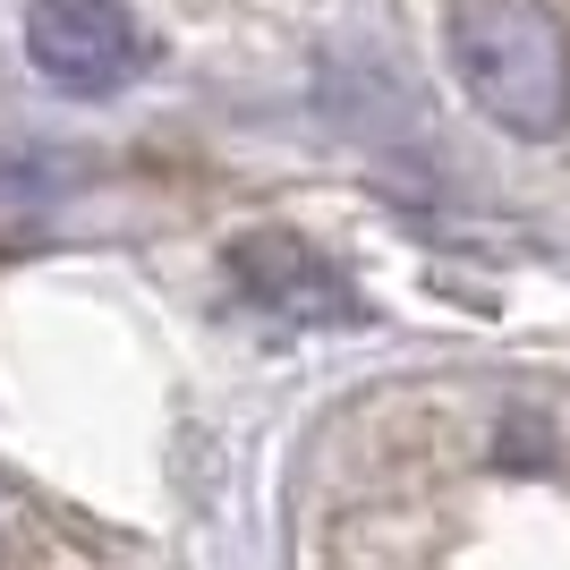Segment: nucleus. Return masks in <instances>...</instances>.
<instances>
[{"instance_id": "obj_3", "label": "nucleus", "mask_w": 570, "mask_h": 570, "mask_svg": "<svg viewBox=\"0 0 570 570\" xmlns=\"http://www.w3.org/2000/svg\"><path fill=\"white\" fill-rule=\"evenodd\" d=\"M230 282L256 298L273 324H357V289L341 282V264L324 247L289 230H256L230 247Z\"/></svg>"}, {"instance_id": "obj_1", "label": "nucleus", "mask_w": 570, "mask_h": 570, "mask_svg": "<svg viewBox=\"0 0 570 570\" xmlns=\"http://www.w3.org/2000/svg\"><path fill=\"white\" fill-rule=\"evenodd\" d=\"M452 69L511 137L546 145L570 128V35L546 0H452Z\"/></svg>"}, {"instance_id": "obj_2", "label": "nucleus", "mask_w": 570, "mask_h": 570, "mask_svg": "<svg viewBox=\"0 0 570 570\" xmlns=\"http://www.w3.org/2000/svg\"><path fill=\"white\" fill-rule=\"evenodd\" d=\"M137 26L119 0H35L26 9V60L60 95H119L137 77Z\"/></svg>"}]
</instances>
